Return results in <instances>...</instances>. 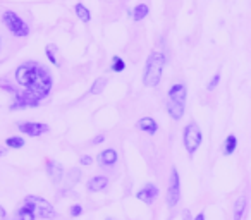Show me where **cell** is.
<instances>
[{"instance_id":"obj_13","label":"cell","mask_w":251,"mask_h":220,"mask_svg":"<svg viewBox=\"0 0 251 220\" xmlns=\"http://www.w3.org/2000/svg\"><path fill=\"white\" fill-rule=\"evenodd\" d=\"M108 184V179L105 177V175H95V177H91L90 181H88L86 188L90 189V191H101V189H105Z\"/></svg>"},{"instance_id":"obj_7","label":"cell","mask_w":251,"mask_h":220,"mask_svg":"<svg viewBox=\"0 0 251 220\" xmlns=\"http://www.w3.org/2000/svg\"><path fill=\"white\" fill-rule=\"evenodd\" d=\"M181 199V182H179L177 169H172L171 172V182L167 188V205L169 208H174Z\"/></svg>"},{"instance_id":"obj_15","label":"cell","mask_w":251,"mask_h":220,"mask_svg":"<svg viewBox=\"0 0 251 220\" xmlns=\"http://www.w3.org/2000/svg\"><path fill=\"white\" fill-rule=\"evenodd\" d=\"M246 210V196H239L234 205V220H241L243 219V213Z\"/></svg>"},{"instance_id":"obj_12","label":"cell","mask_w":251,"mask_h":220,"mask_svg":"<svg viewBox=\"0 0 251 220\" xmlns=\"http://www.w3.org/2000/svg\"><path fill=\"white\" fill-rule=\"evenodd\" d=\"M136 127L140 131H143V133L150 134V136H153V134L158 131V124L155 122L151 117H143V119H140L136 122Z\"/></svg>"},{"instance_id":"obj_25","label":"cell","mask_w":251,"mask_h":220,"mask_svg":"<svg viewBox=\"0 0 251 220\" xmlns=\"http://www.w3.org/2000/svg\"><path fill=\"white\" fill-rule=\"evenodd\" d=\"M81 213H83V206L81 205H74L73 208H71V215L73 217H79Z\"/></svg>"},{"instance_id":"obj_10","label":"cell","mask_w":251,"mask_h":220,"mask_svg":"<svg viewBox=\"0 0 251 220\" xmlns=\"http://www.w3.org/2000/svg\"><path fill=\"white\" fill-rule=\"evenodd\" d=\"M136 198L141 199L143 203H147V205H151V203L158 198V188L150 182V184H147L145 188H141L140 191L136 193Z\"/></svg>"},{"instance_id":"obj_17","label":"cell","mask_w":251,"mask_h":220,"mask_svg":"<svg viewBox=\"0 0 251 220\" xmlns=\"http://www.w3.org/2000/svg\"><path fill=\"white\" fill-rule=\"evenodd\" d=\"M79 177H81V171L77 167L71 169L69 172H67V181H66V188H73L74 184H77L79 182Z\"/></svg>"},{"instance_id":"obj_28","label":"cell","mask_w":251,"mask_h":220,"mask_svg":"<svg viewBox=\"0 0 251 220\" xmlns=\"http://www.w3.org/2000/svg\"><path fill=\"white\" fill-rule=\"evenodd\" d=\"M5 155H7V150L4 147H0V157H5Z\"/></svg>"},{"instance_id":"obj_30","label":"cell","mask_w":251,"mask_h":220,"mask_svg":"<svg viewBox=\"0 0 251 220\" xmlns=\"http://www.w3.org/2000/svg\"><path fill=\"white\" fill-rule=\"evenodd\" d=\"M184 219H186V220H193V219H191V215H189V210H184Z\"/></svg>"},{"instance_id":"obj_2","label":"cell","mask_w":251,"mask_h":220,"mask_svg":"<svg viewBox=\"0 0 251 220\" xmlns=\"http://www.w3.org/2000/svg\"><path fill=\"white\" fill-rule=\"evenodd\" d=\"M186 95H188V88L182 83H176L171 86L167 95V112L174 121L182 119L184 116V107H186Z\"/></svg>"},{"instance_id":"obj_24","label":"cell","mask_w":251,"mask_h":220,"mask_svg":"<svg viewBox=\"0 0 251 220\" xmlns=\"http://www.w3.org/2000/svg\"><path fill=\"white\" fill-rule=\"evenodd\" d=\"M219 81H220V74H219V73H217V74H215V76H213V77H212V81H210V83H208V84H206V90H208V91L215 90V88H217V84H219Z\"/></svg>"},{"instance_id":"obj_27","label":"cell","mask_w":251,"mask_h":220,"mask_svg":"<svg viewBox=\"0 0 251 220\" xmlns=\"http://www.w3.org/2000/svg\"><path fill=\"white\" fill-rule=\"evenodd\" d=\"M103 140H105V138H103V136H101V134H100V136H97V138H95V140H93V141H91V143H93V145H98V143H103Z\"/></svg>"},{"instance_id":"obj_1","label":"cell","mask_w":251,"mask_h":220,"mask_svg":"<svg viewBox=\"0 0 251 220\" xmlns=\"http://www.w3.org/2000/svg\"><path fill=\"white\" fill-rule=\"evenodd\" d=\"M16 81L40 101L47 98L52 90V74L38 62H25L16 69Z\"/></svg>"},{"instance_id":"obj_6","label":"cell","mask_w":251,"mask_h":220,"mask_svg":"<svg viewBox=\"0 0 251 220\" xmlns=\"http://www.w3.org/2000/svg\"><path fill=\"white\" fill-rule=\"evenodd\" d=\"M201 140H203V134H201V129H200L198 124L195 122H189L184 129V147H186V151L189 155H193L196 150L200 148L201 145Z\"/></svg>"},{"instance_id":"obj_8","label":"cell","mask_w":251,"mask_h":220,"mask_svg":"<svg viewBox=\"0 0 251 220\" xmlns=\"http://www.w3.org/2000/svg\"><path fill=\"white\" fill-rule=\"evenodd\" d=\"M40 100L36 97H33L28 91H23V93H16L14 95V103L11 105V110L16 108H25V107H38Z\"/></svg>"},{"instance_id":"obj_29","label":"cell","mask_w":251,"mask_h":220,"mask_svg":"<svg viewBox=\"0 0 251 220\" xmlns=\"http://www.w3.org/2000/svg\"><path fill=\"white\" fill-rule=\"evenodd\" d=\"M193 220H205V213H198L196 219H193Z\"/></svg>"},{"instance_id":"obj_21","label":"cell","mask_w":251,"mask_h":220,"mask_svg":"<svg viewBox=\"0 0 251 220\" xmlns=\"http://www.w3.org/2000/svg\"><path fill=\"white\" fill-rule=\"evenodd\" d=\"M105 86H107V77H98V79L93 83V86H91V93L100 95L101 91L105 90Z\"/></svg>"},{"instance_id":"obj_4","label":"cell","mask_w":251,"mask_h":220,"mask_svg":"<svg viewBox=\"0 0 251 220\" xmlns=\"http://www.w3.org/2000/svg\"><path fill=\"white\" fill-rule=\"evenodd\" d=\"M25 203L26 205H29L31 212L35 213V217H38V219L49 220V219H55L57 217L53 206L43 198H38V196H26Z\"/></svg>"},{"instance_id":"obj_22","label":"cell","mask_w":251,"mask_h":220,"mask_svg":"<svg viewBox=\"0 0 251 220\" xmlns=\"http://www.w3.org/2000/svg\"><path fill=\"white\" fill-rule=\"evenodd\" d=\"M5 145H7L9 148H23L25 147V140L23 138H19V136H11V138H7V141H5Z\"/></svg>"},{"instance_id":"obj_3","label":"cell","mask_w":251,"mask_h":220,"mask_svg":"<svg viewBox=\"0 0 251 220\" xmlns=\"http://www.w3.org/2000/svg\"><path fill=\"white\" fill-rule=\"evenodd\" d=\"M165 66V55L162 52H151L147 60V69H145L143 83L148 88H155L160 84L162 71Z\"/></svg>"},{"instance_id":"obj_16","label":"cell","mask_w":251,"mask_h":220,"mask_svg":"<svg viewBox=\"0 0 251 220\" xmlns=\"http://www.w3.org/2000/svg\"><path fill=\"white\" fill-rule=\"evenodd\" d=\"M148 12H150V9H148L147 4H138L136 7H134V11L131 12V16H133L134 21H141V19L147 18Z\"/></svg>"},{"instance_id":"obj_20","label":"cell","mask_w":251,"mask_h":220,"mask_svg":"<svg viewBox=\"0 0 251 220\" xmlns=\"http://www.w3.org/2000/svg\"><path fill=\"white\" fill-rule=\"evenodd\" d=\"M57 45H53V43H50V45H47V57H49V60L53 64L55 67H59V59H57Z\"/></svg>"},{"instance_id":"obj_23","label":"cell","mask_w":251,"mask_h":220,"mask_svg":"<svg viewBox=\"0 0 251 220\" xmlns=\"http://www.w3.org/2000/svg\"><path fill=\"white\" fill-rule=\"evenodd\" d=\"M124 69H126L124 60H122L121 57H114V59H112V71H114V73H122Z\"/></svg>"},{"instance_id":"obj_32","label":"cell","mask_w":251,"mask_h":220,"mask_svg":"<svg viewBox=\"0 0 251 220\" xmlns=\"http://www.w3.org/2000/svg\"><path fill=\"white\" fill-rule=\"evenodd\" d=\"M107 220H112V219H107Z\"/></svg>"},{"instance_id":"obj_11","label":"cell","mask_w":251,"mask_h":220,"mask_svg":"<svg viewBox=\"0 0 251 220\" xmlns=\"http://www.w3.org/2000/svg\"><path fill=\"white\" fill-rule=\"evenodd\" d=\"M47 172H49L50 179H52V181L55 182V184L64 179V169H62V165H60L59 162H55V160H49V162H47Z\"/></svg>"},{"instance_id":"obj_14","label":"cell","mask_w":251,"mask_h":220,"mask_svg":"<svg viewBox=\"0 0 251 220\" xmlns=\"http://www.w3.org/2000/svg\"><path fill=\"white\" fill-rule=\"evenodd\" d=\"M98 162H101L103 165H114L117 162V151L108 148V150H103L100 155H98Z\"/></svg>"},{"instance_id":"obj_26","label":"cell","mask_w":251,"mask_h":220,"mask_svg":"<svg viewBox=\"0 0 251 220\" xmlns=\"http://www.w3.org/2000/svg\"><path fill=\"white\" fill-rule=\"evenodd\" d=\"M79 164L81 165H91L93 164V158H91L90 155H83V157L79 158Z\"/></svg>"},{"instance_id":"obj_18","label":"cell","mask_w":251,"mask_h":220,"mask_svg":"<svg viewBox=\"0 0 251 220\" xmlns=\"http://www.w3.org/2000/svg\"><path fill=\"white\" fill-rule=\"evenodd\" d=\"M237 147V138L234 134H229L226 140V147H224V155H232Z\"/></svg>"},{"instance_id":"obj_31","label":"cell","mask_w":251,"mask_h":220,"mask_svg":"<svg viewBox=\"0 0 251 220\" xmlns=\"http://www.w3.org/2000/svg\"><path fill=\"white\" fill-rule=\"evenodd\" d=\"M0 217H5V212H4V208L0 206Z\"/></svg>"},{"instance_id":"obj_5","label":"cell","mask_w":251,"mask_h":220,"mask_svg":"<svg viewBox=\"0 0 251 220\" xmlns=\"http://www.w3.org/2000/svg\"><path fill=\"white\" fill-rule=\"evenodd\" d=\"M2 21H4V24L7 26L9 31H11L14 36H18V38H25V36L29 35V26L26 24L16 12L5 11L4 14H2Z\"/></svg>"},{"instance_id":"obj_19","label":"cell","mask_w":251,"mask_h":220,"mask_svg":"<svg viewBox=\"0 0 251 220\" xmlns=\"http://www.w3.org/2000/svg\"><path fill=\"white\" fill-rule=\"evenodd\" d=\"M74 11H76L77 18H79L83 23H90V21H91V14H90V11H88V9L84 7L83 4H77L76 7H74Z\"/></svg>"},{"instance_id":"obj_9","label":"cell","mask_w":251,"mask_h":220,"mask_svg":"<svg viewBox=\"0 0 251 220\" xmlns=\"http://www.w3.org/2000/svg\"><path fill=\"white\" fill-rule=\"evenodd\" d=\"M18 127L21 133L28 134V136H31V138L42 136V134H45L47 131H49V126L43 122H21V124H18Z\"/></svg>"}]
</instances>
